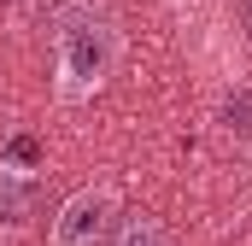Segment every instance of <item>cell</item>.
Wrapping results in <instances>:
<instances>
[{
  "label": "cell",
  "mask_w": 252,
  "mask_h": 246,
  "mask_svg": "<svg viewBox=\"0 0 252 246\" xmlns=\"http://www.w3.org/2000/svg\"><path fill=\"white\" fill-rule=\"evenodd\" d=\"M118 53H124V41H118V30L106 18L70 12L64 30H59V94L64 100L100 94L112 82V70H118Z\"/></svg>",
  "instance_id": "obj_1"
},
{
  "label": "cell",
  "mask_w": 252,
  "mask_h": 246,
  "mask_svg": "<svg viewBox=\"0 0 252 246\" xmlns=\"http://www.w3.org/2000/svg\"><path fill=\"white\" fill-rule=\"evenodd\" d=\"M112 241H118V193L112 187H76L47 229V246H112Z\"/></svg>",
  "instance_id": "obj_2"
},
{
  "label": "cell",
  "mask_w": 252,
  "mask_h": 246,
  "mask_svg": "<svg viewBox=\"0 0 252 246\" xmlns=\"http://www.w3.org/2000/svg\"><path fill=\"white\" fill-rule=\"evenodd\" d=\"M35 217V182L24 176H12V170H0V223L6 229H18V223H30Z\"/></svg>",
  "instance_id": "obj_3"
},
{
  "label": "cell",
  "mask_w": 252,
  "mask_h": 246,
  "mask_svg": "<svg viewBox=\"0 0 252 246\" xmlns=\"http://www.w3.org/2000/svg\"><path fill=\"white\" fill-rule=\"evenodd\" d=\"M112 246H176V235L158 223V217H129L124 229H118V241Z\"/></svg>",
  "instance_id": "obj_4"
},
{
  "label": "cell",
  "mask_w": 252,
  "mask_h": 246,
  "mask_svg": "<svg viewBox=\"0 0 252 246\" xmlns=\"http://www.w3.org/2000/svg\"><path fill=\"white\" fill-rule=\"evenodd\" d=\"M35 158H41V147H35L30 135H18V141L6 147V158H0V170H12V164H35Z\"/></svg>",
  "instance_id": "obj_5"
},
{
  "label": "cell",
  "mask_w": 252,
  "mask_h": 246,
  "mask_svg": "<svg viewBox=\"0 0 252 246\" xmlns=\"http://www.w3.org/2000/svg\"><path fill=\"white\" fill-rule=\"evenodd\" d=\"M229 106H241V112H247V123H241V129H247V135H252V94H235Z\"/></svg>",
  "instance_id": "obj_6"
}]
</instances>
